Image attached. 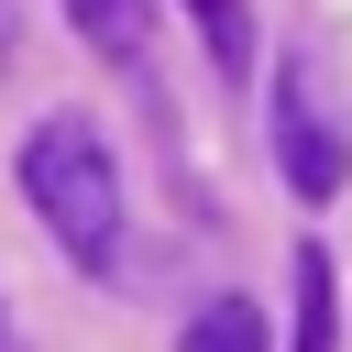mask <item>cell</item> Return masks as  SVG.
<instances>
[{
	"instance_id": "obj_1",
	"label": "cell",
	"mask_w": 352,
	"mask_h": 352,
	"mask_svg": "<svg viewBox=\"0 0 352 352\" xmlns=\"http://www.w3.org/2000/svg\"><path fill=\"white\" fill-rule=\"evenodd\" d=\"M22 198H33V220L55 231V253H66L77 275H110V264H121V165H110V143H99L77 110L33 121V143H22Z\"/></svg>"
},
{
	"instance_id": "obj_2",
	"label": "cell",
	"mask_w": 352,
	"mask_h": 352,
	"mask_svg": "<svg viewBox=\"0 0 352 352\" xmlns=\"http://www.w3.org/2000/svg\"><path fill=\"white\" fill-rule=\"evenodd\" d=\"M275 154H286V187L297 198H330L341 187V132H330V110H319V88H308V66H275Z\"/></svg>"
},
{
	"instance_id": "obj_3",
	"label": "cell",
	"mask_w": 352,
	"mask_h": 352,
	"mask_svg": "<svg viewBox=\"0 0 352 352\" xmlns=\"http://www.w3.org/2000/svg\"><path fill=\"white\" fill-rule=\"evenodd\" d=\"M286 352H341V275H330L319 242L297 253V341Z\"/></svg>"
},
{
	"instance_id": "obj_4",
	"label": "cell",
	"mask_w": 352,
	"mask_h": 352,
	"mask_svg": "<svg viewBox=\"0 0 352 352\" xmlns=\"http://www.w3.org/2000/svg\"><path fill=\"white\" fill-rule=\"evenodd\" d=\"M176 352H264V308H253V297H209V308L176 330Z\"/></svg>"
},
{
	"instance_id": "obj_5",
	"label": "cell",
	"mask_w": 352,
	"mask_h": 352,
	"mask_svg": "<svg viewBox=\"0 0 352 352\" xmlns=\"http://www.w3.org/2000/svg\"><path fill=\"white\" fill-rule=\"evenodd\" d=\"M187 22H198V44H209L220 77H253V11L242 0H187Z\"/></svg>"
},
{
	"instance_id": "obj_6",
	"label": "cell",
	"mask_w": 352,
	"mask_h": 352,
	"mask_svg": "<svg viewBox=\"0 0 352 352\" xmlns=\"http://www.w3.org/2000/svg\"><path fill=\"white\" fill-rule=\"evenodd\" d=\"M66 11H77V33H88L99 55H121V66L143 55V0H66Z\"/></svg>"
},
{
	"instance_id": "obj_7",
	"label": "cell",
	"mask_w": 352,
	"mask_h": 352,
	"mask_svg": "<svg viewBox=\"0 0 352 352\" xmlns=\"http://www.w3.org/2000/svg\"><path fill=\"white\" fill-rule=\"evenodd\" d=\"M0 352H11V319H0Z\"/></svg>"
}]
</instances>
